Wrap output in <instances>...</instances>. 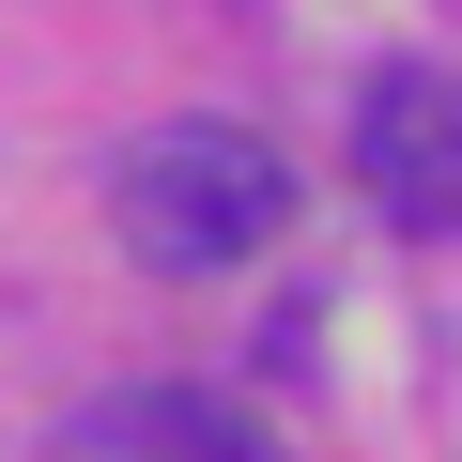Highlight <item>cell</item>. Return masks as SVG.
Instances as JSON below:
<instances>
[{
	"label": "cell",
	"mask_w": 462,
	"mask_h": 462,
	"mask_svg": "<svg viewBox=\"0 0 462 462\" xmlns=\"http://www.w3.org/2000/svg\"><path fill=\"white\" fill-rule=\"evenodd\" d=\"M278 231H293L278 139H247V124H154V139H124V247L154 278H231V263H263Z\"/></svg>",
	"instance_id": "cell-1"
},
{
	"label": "cell",
	"mask_w": 462,
	"mask_h": 462,
	"mask_svg": "<svg viewBox=\"0 0 462 462\" xmlns=\"http://www.w3.org/2000/svg\"><path fill=\"white\" fill-rule=\"evenodd\" d=\"M355 185L385 200V231H462V78L401 62L355 93Z\"/></svg>",
	"instance_id": "cell-2"
},
{
	"label": "cell",
	"mask_w": 462,
	"mask_h": 462,
	"mask_svg": "<svg viewBox=\"0 0 462 462\" xmlns=\"http://www.w3.org/2000/svg\"><path fill=\"white\" fill-rule=\"evenodd\" d=\"M124 447H139V462H278V431H247V416H231V401H200V385L139 401V416H124Z\"/></svg>",
	"instance_id": "cell-3"
}]
</instances>
